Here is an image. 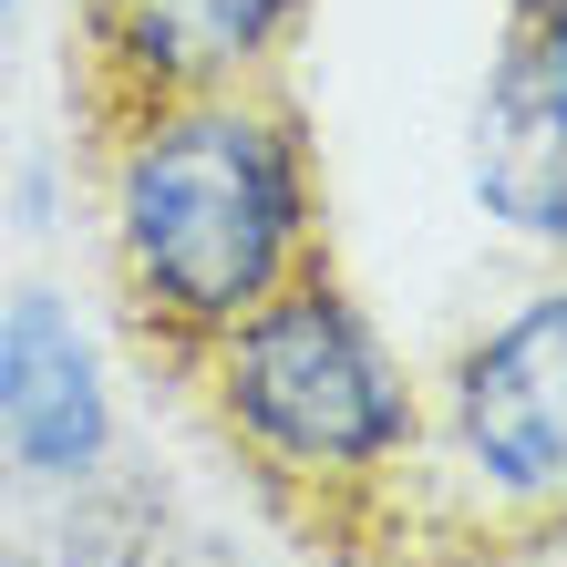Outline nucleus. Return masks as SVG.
Instances as JSON below:
<instances>
[{
    "instance_id": "obj_7",
    "label": "nucleus",
    "mask_w": 567,
    "mask_h": 567,
    "mask_svg": "<svg viewBox=\"0 0 567 567\" xmlns=\"http://www.w3.org/2000/svg\"><path fill=\"white\" fill-rule=\"evenodd\" d=\"M516 11H557V21H567V0H516Z\"/></svg>"
},
{
    "instance_id": "obj_3",
    "label": "nucleus",
    "mask_w": 567,
    "mask_h": 567,
    "mask_svg": "<svg viewBox=\"0 0 567 567\" xmlns=\"http://www.w3.org/2000/svg\"><path fill=\"white\" fill-rule=\"evenodd\" d=\"M567 547V289L526 299L423 413L403 567H537Z\"/></svg>"
},
{
    "instance_id": "obj_8",
    "label": "nucleus",
    "mask_w": 567,
    "mask_h": 567,
    "mask_svg": "<svg viewBox=\"0 0 567 567\" xmlns=\"http://www.w3.org/2000/svg\"><path fill=\"white\" fill-rule=\"evenodd\" d=\"M0 11H11V0H0Z\"/></svg>"
},
{
    "instance_id": "obj_6",
    "label": "nucleus",
    "mask_w": 567,
    "mask_h": 567,
    "mask_svg": "<svg viewBox=\"0 0 567 567\" xmlns=\"http://www.w3.org/2000/svg\"><path fill=\"white\" fill-rule=\"evenodd\" d=\"M0 444L31 475H83L104 454V372L62 299H11L0 310Z\"/></svg>"
},
{
    "instance_id": "obj_4",
    "label": "nucleus",
    "mask_w": 567,
    "mask_h": 567,
    "mask_svg": "<svg viewBox=\"0 0 567 567\" xmlns=\"http://www.w3.org/2000/svg\"><path fill=\"white\" fill-rule=\"evenodd\" d=\"M310 0H73V114L83 145L176 114L196 93L279 73Z\"/></svg>"
},
{
    "instance_id": "obj_1",
    "label": "nucleus",
    "mask_w": 567,
    "mask_h": 567,
    "mask_svg": "<svg viewBox=\"0 0 567 567\" xmlns=\"http://www.w3.org/2000/svg\"><path fill=\"white\" fill-rule=\"evenodd\" d=\"M93 165H104L124 320L176 372L238 310H258L269 289L330 258L320 145L279 73L124 124L114 145H93Z\"/></svg>"
},
{
    "instance_id": "obj_5",
    "label": "nucleus",
    "mask_w": 567,
    "mask_h": 567,
    "mask_svg": "<svg viewBox=\"0 0 567 567\" xmlns=\"http://www.w3.org/2000/svg\"><path fill=\"white\" fill-rule=\"evenodd\" d=\"M475 165H485V196L516 227L567 248V21L557 11H516L506 62L485 83Z\"/></svg>"
},
{
    "instance_id": "obj_2",
    "label": "nucleus",
    "mask_w": 567,
    "mask_h": 567,
    "mask_svg": "<svg viewBox=\"0 0 567 567\" xmlns=\"http://www.w3.org/2000/svg\"><path fill=\"white\" fill-rule=\"evenodd\" d=\"M186 382L299 547H320L330 567H403L423 403L361 299L330 279V258L238 310L186 361Z\"/></svg>"
}]
</instances>
